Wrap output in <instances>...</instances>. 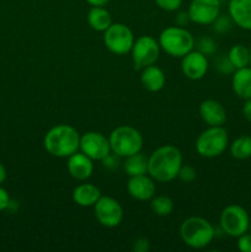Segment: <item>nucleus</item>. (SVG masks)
<instances>
[{
    "mask_svg": "<svg viewBox=\"0 0 251 252\" xmlns=\"http://www.w3.org/2000/svg\"><path fill=\"white\" fill-rule=\"evenodd\" d=\"M184 164L179 148L167 144L157 148L148 158V174L157 182H171L177 179Z\"/></svg>",
    "mask_w": 251,
    "mask_h": 252,
    "instance_id": "f257e3e1",
    "label": "nucleus"
},
{
    "mask_svg": "<svg viewBox=\"0 0 251 252\" xmlns=\"http://www.w3.org/2000/svg\"><path fill=\"white\" fill-rule=\"evenodd\" d=\"M43 147L54 158H69L79 152L80 134L69 125H57L46 133Z\"/></svg>",
    "mask_w": 251,
    "mask_h": 252,
    "instance_id": "f03ea898",
    "label": "nucleus"
},
{
    "mask_svg": "<svg viewBox=\"0 0 251 252\" xmlns=\"http://www.w3.org/2000/svg\"><path fill=\"white\" fill-rule=\"evenodd\" d=\"M180 238L191 249H204L216 236L214 226L202 217H189L180 226Z\"/></svg>",
    "mask_w": 251,
    "mask_h": 252,
    "instance_id": "7ed1b4c3",
    "label": "nucleus"
},
{
    "mask_svg": "<svg viewBox=\"0 0 251 252\" xmlns=\"http://www.w3.org/2000/svg\"><path fill=\"white\" fill-rule=\"evenodd\" d=\"M157 42L161 51L174 58H182L188 52L194 49V37L185 27L170 26L162 30L159 34Z\"/></svg>",
    "mask_w": 251,
    "mask_h": 252,
    "instance_id": "20e7f679",
    "label": "nucleus"
},
{
    "mask_svg": "<svg viewBox=\"0 0 251 252\" xmlns=\"http://www.w3.org/2000/svg\"><path fill=\"white\" fill-rule=\"evenodd\" d=\"M111 152L118 158H127L142 152L144 138L142 133L132 126H120L111 132L108 137Z\"/></svg>",
    "mask_w": 251,
    "mask_h": 252,
    "instance_id": "39448f33",
    "label": "nucleus"
},
{
    "mask_svg": "<svg viewBox=\"0 0 251 252\" xmlns=\"http://www.w3.org/2000/svg\"><path fill=\"white\" fill-rule=\"evenodd\" d=\"M229 147V134L223 126L208 127L197 137L196 150L202 158L213 159L223 154Z\"/></svg>",
    "mask_w": 251,
    "mask_h": 252,
    "instance_id": "423d86ee",
    "label": "nucleus"
},
{
    "mask_svg": "<svg viewBox=\"0 0 251 252\" xmlns=\"http://www.w3.org/2000/svg\"><path fill=\"white\" fill-rule=\"evenodd\" d=\"M135 38L132 30L125 24L115 22L103 32V43L111 53L116 56H125L130 53Z\"/></svg>",
    "mask_w": 251,
    "mask_h": 252,
    "instance_id": "0eeeda50",
    "label": "nucleus"
},
{
    "mask_svg": "<svg viewBox=\"0 0 251 252\" xmlns=\"http://www.w3.org/2000/svg\"><path fill=\"white\" fill-rule=\"evenodd\" d=\"M250 223V217L246 209L238 204L225 207L219 217V225L221 230L231 238H239L249 231Z\"/></svg>",
    "mask_w": 251,
    "mask_h": 252,
    "instance_id": "6e6552de",
    "label": "nucleus"
},
{
    "mask_svg": "<svg viewBox=\"0 0 251 252\" xmlns=\"http://www.w3.org/2000/svg\"><path fill=\"white\" fill-rule=\"evenodd\" d=\"M160 51L161 48H160L159 42L153 36L144 34V36L138 37L130 49L134 66L142 70L145 66L155 64L159 59Z\"/></svg>",
    "mask_w": 251,
    "mask_h": 252,
    "instance_id": "1a4fd4ad",
    "label": "nucleus"
},
{
    "mask_svg": "<svg viewBox=\"0 0 251 252\" xmlns=\"http://www.w3.org/2000/svg\"><path fill=\"white\" fill-rule=\"evenodd\" d=\"M79 149L94 161H103L111 154V145L108 138L96 130H90V132H86L80 135Z\"/></svg>",
    "mask_w": 251,
    "mask_h": 252,
    "instance_id": "9d476101",
    "label": "nucleus"
},
{
    "mask_svg": "<svg viewBox=\"0 0 251 252\" xmlns=\"http://www.w3.org/2000/svg\"><path fill=\"white\" fill-rule=\"evenodd\" d=\"M94 213L98 223L105 228H116L123 220V208L117 199L101 196L94 206Z\"/></svg>",
    "mask_w": 251,
    "mask_h": 252,
    "instance_id": "9b49d317",
    "label": "nucleus"
},
{
    "mask_svg": "<svg viewBox=\"0 0 251 252\" xmlns=\"http://www.w3.org/2000/svg\"><path fill=\"white\" fill-rule=\"evenodd\" d=\"M187 14L191 22L212 25L220 15V0H192Z\"/></svg>",
    "mask_w": 251,
    "mask_h": 252,
    "instance_id": "f8f14e48",
    "label": "nucleus"
},
{
    "mask_svg": "<svg viewBox=\"0 0 251 252\" xmlns=\"http://www.w3.org/2000/svg\"><path fill=\"white\" fill-rule=\"evenodd\" d=\"M208 68V58L201 51L192 49L181 58V70L189 80H201L207 74Z\"/></svg>",
    "mask_w": 251,
    "mask_h": 252,
    "instance_id": "ddd939ff",
    "label": "nucleus"
},
{
    "mask_svg": "<svg viewBox=\"0 0 251 252\" xmlns=\"http://www.w3.org/2000/svg\"><path fill=\"white\" fill-rule=\"evenodd\" d=\"M127 191L135 201H150L157 193L155 180L149 174L130 176L127 182Z\"/></svg>",
    "mask_w": 251,
    "mask_h": 252,
    "instance_id": "4468645a",
    "label": "nucleus"
},
{
    "mask_svg": "<svg viewBox=\"0 0 251 252\" xmlns=\"http://www.w3.org/2000/svg\"><path fill=\"white\" fill-rule=\"evenodd\" d=\"M199 116L208 127L224 126L228 118L224 106L219 101L212 100V98L204 100L199 105Z\"/></svg>",
    "mask_w": 251,
    "mask_h": 252,
    "instance_id": "2eb2a0df",
    "label": "nucleus"
},
{
    "mask_svg": "<svg viewBox=\"0 0 251 252\" xmlns=\"http://www.w3.org/2000/svg\"><path fill=\"white\" fill-rule=\"evenodd\" d=\"M66 169L70 176L78 181H86L94 172V160L86 157L84 153H74L68 158Z\"/></svg>",
    "mask_w": 251,
    "mask_h": 252,
    "instance_id": "dca6fc26",
    "label": "nucleus"
},
{
    "mask_svg": "<svg viewBox=\"0 0 251 252\" xmlns=\"http://www.w3.org/2000/svg\"><path fill=\"white\" fill-rule=\"evenodd\" d=\"M228 12L233 24L251 31V0H229Z\"/></svg>",
    "mask_w": 251,
    "mask_h": 252,
    "instance_id": "f3484780",
    "label": "nucleus"
},
{
    "mask_svg": "<svg viewBox=\"0 0 251 252\" xmlns=\"http://www.w3.org/2000/svg\"><path fill=\"white\" fill-rule=\"evenodd\" d=\"M101 194L100 189L97 186L93 184H80L79 186H76L74 189L73 194V201L74 203H76L78 206L84 207V208H89V207H94L96 204V202L100 199Z\"/></svg>",
    "mask_w": 251,
    "mask_h": 252,
    "instance_id": "a211bd4d",
    "label": "nucleus"
},
{
    "mask_svg": "<svg viewBox=\"0 0 251 252\" xmlns=\"http://www.w3.org/2000/svg\"><path fill=\"white\" fill-rule=\"evenodd\" d=\"M165 81H166V78H165L164 71L155 64L142 69L140 83L145 90L150 91V93H157V91L162 90V88L165 86Z\"/></svg>",
    "mask_w": 251,
    "mask_h": 252,
    "instance_id": "6ab92c4d",
    "label": "nucleus"
},
{
    "mask_svg": "<svg viewBox=\"0 0 251 252\" xmlns=\"http://www.w3.org/2000/svg\"><path fill=\"white\" fill-rule=\"evenodd\" d=\"M231 88L239 98H251V66L235 69L231 78Z\"/></svg>",
    "mask_w": 251,
    "mask_h": 252,
    "instance_id": "aec40b11",
    "label": "nucleus"
},
{
    "mask_svg": "<svg viewBox=\"0 0 251 252\" xmlns=\"http://www.w3.org/2000/svg\"><path fill=\"white\" fill-rule=\"evenodd\" d=\"M88 24L94 31L105 32L112 24V16L103 6H93L88 12Z\"/></svg>",
    "mask_w": 251,
    "mask_h": 252,
    "instance_id": "412c9836",
    "label": "nucleus"
},
{
    "mask_svg": "<svg viewBox=\"0 0 251 252\" xmlns=\"http://www.w3.org/2000/svg\"><path fill=\"white\" fill-rule=\"evenodd\" d=\"M125 171L128 176H138V175L148 174V158L142 154V152L135 153L125 158Z\"/></svg>",
    "mask_w": 251,
    "mask_h": 252,
    "instance_id": "4be33fe9",
    "label": "nucleus"
},
{
    "mask_svg": "<svg viewBox=\"0 0 251 252\" xmlns=\"http://www.w3.org/2000/svg\"><path fill=\"white\" fill-rule=\"evenodd\" d=\"M228 59L234 69L245 68L250 65V48L244 44H234L228 52Z\"/></svg>",
    "mask_w": 251,
    "mask_h": 252,
    "instance_id": "5701e85b",
    "label": "nucleus"
},
{
    "mask_svg": "<svg viewBox=\"0 0 251 252\" xmlns=\"http://www.w3.org/2000/svg\"><path fill=\"white\" fill-rule=\"evenodd\" d=\"M230 154L236 160H246L251 158V135H240L229 147Z\"/></svg>",
    "mask_w": 251,
    "mask_h": 252,
    "instance_id": "b1692460",
    "label": "nucleus"
},
{
    "mask_svg": "<svg viewBox=\"0 0 251 252\" xmlns=\"http://www.w3.org/2000/svg\"><path fill=\"white\" fill-rule=\"evenodd\" d=\"M150 208L157 216L167 217L174 212L175 204L169 196L160 194V196H154L150 199Z\"/></svg>",
    "mask_w": 251,
    "mask_h": 252,
    "instance_id": "393cba45",
    "label": "nucleus"
},
{
    "mask_svg": "<svg viewBox=\"0 0 251 252\" xmlns=\"http://www.w3.org/2000/svg\"><path fill=\"white\" fill-rule=\"evenodd\" d=\"M197 172L194 170V167H192L191 165H184L182 164L181 169H180L179 175H177V179L181 180L185 184H191L192 181L196 180Z\"/></svg>",
    "mask_w": 251,
    "mask_h": 252,
    "instance_id": "a878e982",
    "label": "nucleus"
},
{
    "mask_svg": "<svg viewBox=\"0 0 251 252\" xmlns=\"http://www.w3.org/2000/svg\"><path fill=\"white\" fill-rule=\"evenodd\" d=\"M233 24V20L230 16H224V15H219L212 25H214V30L219 33H224L230 29V25Z\"/></svg>",
    "mask_w": 251,
    "mask_h": 252,
    "instance_id": "bb28decb",
    "label": "nucleus"
},
{
    "mask_svg": "<svg viewBox=\"0 0 251 252\" xmlns=\"http://www.w3.org/2000/svg\"><path fill=\"white\" fill-rule=\"evenodd\" d=\"M155 4L165 11H177L181 7L182 0H154Z\"/></svg>",
    "mask_w": 251,
    "mask_h": 252,
    "instance_id": "cd10ccee",
    "label": "nucleus"
},
{
    "mask_svg": "<svg viewBox=\"0 0 251 252\" xmlns=\"http://www.w3.org/2000/svg\"><path fill=\"white\" fill-rule=\"evenodd\" d=\"M238 239V249L241 252H251V233L246 231Z\"/></svg>",
    "mask_w": 251,
    "mask_h": 252,
    "instance_id": "c85d7f7f",
    "label": "nucleus"
},
{
    "mask_svg": "<svg viewBox=\"0 0 251 252\" xmlns=\"http://www.w3.org/2000/svg\"><path fill=\"white\" fill-rule=\"evenodd\" d=\"M198 46H199L198 51H201L202 53H204L206 56L207 54L213 53V52L216 51V43H214L211 38H202Z\"/></svg>",
    "mask_w": 251,
    "mask_h": 252,
    "instance_id": "c756f323",
    "label": "nucleus"
},
{
    "mask_svg": "<svg viewBox=\"0 0 251 252\" xmlns=\"http://www.w3.org/2000/svg\"><path fill=\"white\" fill-rule=\"evenodd\" d=\"M133 250L135 252H148L150 250V243L145 238L137 239L133 244Z\"/></svg>",
    "mask_w": 251,
    "mask_h": 252,
    "instance_id": "7c9ffc66",
    "label": "nucleus"
},
{
    "mask_svg": "<svg viewBox=\"0 0 251 252\" xmlns=\"http://www.w3.org/2000/svg\"><path fill=\"white\" fill-rule=\"evenodd\" d=\"M10 206V196L5 189L0 186V212L5 211Z\"/></svg>",
    "mask_w": 251,
    "mask_h": 252,
    "instance_id": "2f4dec72",
    "label": "nucleus"
},
{
    "mask_svg": "<svg viewBox=\"0 0 251 252\" xmlns=\"http://www.w3.org/2000/svg\"><path fill=\"white\" fill-rule=\"evenodd\" d=\"M243 115L245 120L251 123V98L245 100V103L243 106Z\"/></svg>",
    "mask_w": 251,
    "mask_h": 252,
    "instance_id": "473e14b6",
    "label": "nucleus"
},
{
    "mask_svg": "<svg viewBox=\"0 0 251 252\" xmlns=\"http://www.w3.org/2000/svg\"><path fill=\"white\" fill-rule=\"evenodd\" d=\"M110 0H86L89 5L91 6H105Z\"/></svg>",
    "mask_w": 251,
    "mask_h": 252,
    "instance_id": "72a5a7b5",
    "label": "nucleus"
},
{
    "mask_svg": "<svg viewBox=\"0 0 251 252\" xmlns=\"http://www.w3.org/2000/svg\"><path fill=\"white\" fill-rule=\"evenodd\" d=\"M6 176H7L6 169H5L4 165H2L1 162H0V185H1L2 182L5 181V180H6Z\"/></svg>",
    "mask_w": 251,
    "mask_h": 252,
    "instance_id": "f704fd0d",
    "label": "nucleus"
},
{
    "mask_svg": "<svg viewBox=\"0 0 251 252\" xmlns=\"http://www.w3.org/2000/svg\"><path fill=\"white\" fill-rule=\"evenodd\" d=\"M250 66H251V47H250Z\"/></svg>",
    "mask_w": 251,
    "mask_h": 252,
    "instance_id": "c9c22d12",
    "label": "nucleus"
},
{
    "mask_svg": "<svg viewBox=\"0 0 251 252\" xmlns=\"http://www.w3.org/2000/svg\"><path fill=\"white\" fill-rule=\"evenodd\" d=\"M249 231H250V233H251V223H250V226H249Z\"/></svg>",
    "mask_w": 251,
    "mask_h": 252,
    "instance_id": "e433bc0d",
    "label": "nucleus"
}]
</instances>
